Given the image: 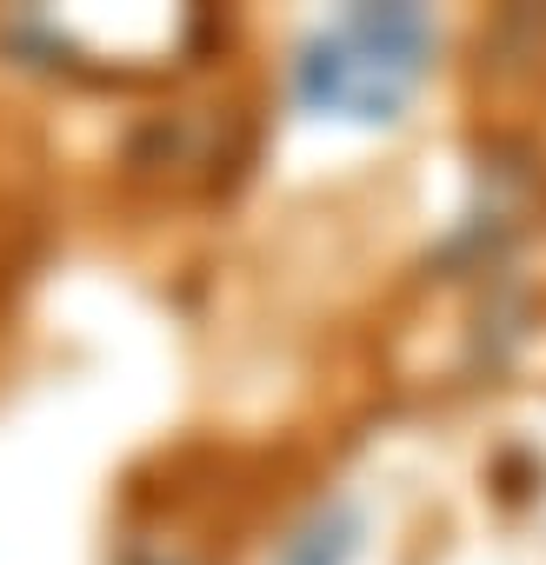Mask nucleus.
Here are the masks:
<instances>
[{"mask_svg": "<svg viewBox=\"0 0 546 565\" xmlns=\"http://www.w3.org/2000/svg\"><path fill=\"white\" fill-rule=\"evenodd\" d=\"M413 87V47L387 41V28L347 34L314 61V94L327 107H354V114H387L400 94Z\"/></svg>", "mask_w": 546, "mask_h": 565, "instance_id": "obj_1", "label": "nucleus"}]
</instances>
